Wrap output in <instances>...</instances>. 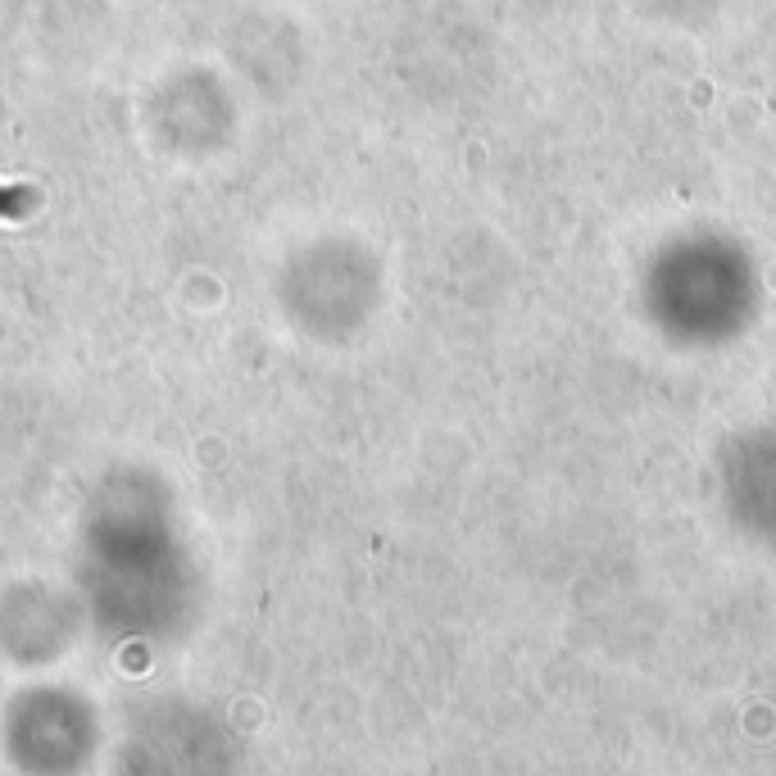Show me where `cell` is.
I'll list each match as a JSON object with an SVG mask.
<instances>
[{"mask_svg":"<svg viewBox=\"0 0 776 776\" xmlns=\"http://www.w3.org/2000/svg\"><path fill=\"white\" fill-rule=\"evenodd\" d=\"M32 209H37V191L23 187V182H0V223L28 218Z\"/></svg>","mask_w":776,"mask_h":776,"instance_id":"obj_1","label":"cell"}]
</instances>
